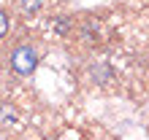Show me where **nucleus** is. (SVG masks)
I'll list each match as a JSON object with an SVG mask.
<instances>
[{
    "label": "nucleus",
    "instance_id": "1",
    "mask_svg": "<svg viewBox=\"0 0 149 140\" xmlns=\"http://www.w3.org/2000/svg\"><path fill=\"white\" fill-rule=\"evenodd\" d=\"M8 59H11L14 73H19V75H30V73H36V67H38V51H36V46H30V43L16 46Z\"/></svg>",
    "mask_w": 149,
    "mask_h": 140
},
{
    "label": "nucleus",
    "instance_id": "2",
    "mask_svg": "<svg viewBox=\"0 0 149 140\" xmlns=\"http://www.w3.org/2000/svg\"><path fill=\"white\" fill-rule=\"evenodd\" d=\"M14 121H16V110L11 105L0 102V127H8V124H14Z\"/></svg>",
    "mask_w": 149,
    "mask_h": 140
},
{
    "label": "nucleus",
    "instance_id": "3",
    "mask_svg": "<svg viewBox=\"0 0 149 140\" xmlns=\"http://www.w3.org/2000/svg\"><path fill=\"white\" fill-rule=\"evenodd\" d=\"M41 5H43V0H19V8L24 14H38Z\"/></svg>",
    "mask_w": 149,
    "mask_h": 140
},
{
    "label": "nucleus",
    "instance_id": "4",
    "mask_svg": "<svg viewBox=\"0 0 149 140\" xmlns=\"http://www.w3.org/2000/svg\"><path fill=\"white\" fill-rule=\"evenodd\" d=\"M8 27H11V19H8V14L3 11V8H0V38H3V35L8 32Z\"/></svg>",
    "mask_w": 149,
    "mask_h": 140
}]
</instances>
